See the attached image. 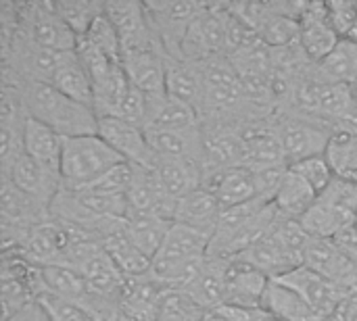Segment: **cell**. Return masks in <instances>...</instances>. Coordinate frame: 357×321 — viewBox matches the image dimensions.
<instances>
[{"instance_id": "obj_1", "label": "cell", "mask_w": 357, "mask_h": 321, "mask_svg": "<svg viewBox=\"0 0 357 321\" xmlns=\"http://www.w3.org/2000/svg\"><path fill=\"white\" fill-rule=\"evenodd\" d=\"M4 79L13 81L19 90L27 117L48 125L63 138L98 134V115L94 109L71 100L50 84L19 79L4 71Z\"/></svg>"}, {"instance_id": "obj_2", "label": "cell", "mask_w": 357, "mask_h": 321, "mask_svg": "<svg viewBox=\"0 0 357 321\" xmlns=\"http://www.w3.org/2000/svg\"><path fill=\"white\" fill-rule=\"evenodd\" d=\"M119 163H128L98 134L63 140L61 180L67 190H84Z\"/></svg>"}, {"instance_id": "obj_3", "label": "cell", "mask_w": 357, "mask_h": 321, "mask_svg": "<svg viewBox=\"0 0 357 321\" xmlns=\"http://www.w3.org/2000/svg\"><path fill=\"white\" fill-rule=\"evenodd\" d=\"M299 221L312 238L326 240H335L337 236L356 228L357 182L335 178Z\"/></svg>"}, {"instance_id": "obj_4", "label": "cell", "mask_w": 357, "mask_h": 321, "mask_svg": "<svg viewBox=\"0 0 357 321\" xmlns=\"http://www.w3.org/2000/svg\"><path fill=\"white\" fill-rule=\"evenodd\" d=\"M272 119L280 136L289 165L324 155L328 140L335 132L331 125L295 111H280Z\"/></svg>"}, {"instance_id": "obj_5", "label": "cell", "mask_w": 357, "mask_h": 321, "mask_svg": "<svg viewBox=\"0 0 357 321\" xmlns=\"http://www.w3.org/2000/svg\"><path fill=\"white\" fill-rule=\"evenodd\" d=\"M15 10L19 29L36 44L54 52L77 50L79 38L59 17L54 2H23L15 4Z\"/></svg>"}, {"instance_id": "obj_6", "label": "cell", "mask_w": 357, "mask_h": 321, "mask_svg": "<svg viewBox=\"0 0 357 321\" xmlns=\"http://www.w3.org/2000/svg\"><path fill=\"white\" fill-rule=\"evenodd\" d=\"M238 132H241V142H243V167H249L255 171L289 167L274 119L243 121Z\"/></svg>"}, {"instance_id": "obj_7", "label": "cell", "mask_w": 357, "mask_h": 321, "mask_svg": "<svg viewBox=\"0 0 357 321\" xmlns=\"http://www.w3.org/2000/svg\"><path fill=\"white\" fill-rule=\"evenodd\" d=\"M165 63L167 52L163 50L161 42L121 50V65L128 73V79L149 98L167 92Z\"/></svg>"}, {"instance_id": "obj_8", "label": "cell", "mask_w": 357, "mask_h": 321, "mask_svg": "<svg viewBox=\"0 0 357 321\" xmlns=\"http://www.w3.org/2000/svg\"><path fill=\"white\" fill-rule=\"evenodd\" d=\"M341 40L343 38L337 33L328 19L324 2H301L297 44L314 65H320L339 46Z\"/></svg>"}, {"instance_id": "obj_9", "label": "cell", "mask_w": 357, "mask_h": 321, "mask_svg": "<svg viewBox=\"0 0 357 321\" xmlns=\"http://www.w3.org/2000/svg\"><path fill=\"white\" fill-rule=\"evenodd\" d=\"M276 282L295 290L324 321L331 320L335 311L339 309V305L345 301L341 290L331 280H326L324 276L316 274L314 269L305 265L291 269L289 274L276 278Z\"/></svg>"}, {"instance_id": "obj_10", "label": "cell", "mask_w": 357, "mask_h": 321, "mask_svg": "<svg viewBox=\"0 0 357 321\" xmlns=\"http://www.w3.org/2000/svg\"><path fill=\"white\" fill-rule=\"evenodd\" d=\"M98 136L117 150L128 163L140 167H153L155 152L151 148L146 130L132 121L119 117H100L98 119Z\"/></svg>"}, {"instance_id": "obj_11", "label": "cell", "mask_w": 357, "mask_h": 321, "mask_svg": "<svg viewBox=\"0 0 357 321\" xmlns=\"http://www.w3.org/2000/svg\"><path fill=\"white\" fill-rule=\"evenodd\" d=\"M2 180H8L17 190L27 194L29 198L42 203L50 209L52 201L56 198L59 190L63 188L61 171L50 169L33 159H29L25 152L15 161L10 171L2 175Z\"/></svg>"}, {"instance_id": "obj_12", "label": "cell", "mask_w": 357, "mask_h": 321, "mask_svg": "<svg viewBox=\"0 0 357 321\" xmlns=\"http://www.w3.org/2000/svg\"><path fill=\"white\" fill-rule=\"evenodd\" d=\"M270 278L255 269L253 265L232 259L226 267V288H224V307L238 309H261Z\"/></svg>"}, {"instance_id": "obj_13", "label": "cell", "mask_w": 357, "mask_h": 321, "mask_svg": "<svg viewBox=\"0 0 357 321\" xmlns=\"http://www.w3.org/2000/svg\"><path fill=\"white\" fill-rule=\"evenodd\" d=\"M209 190L222 209L238 207L245 203H251L259 198V184H257V171L249 167H230L222 171H209L203 173V186Z\"/></svg>"}, {"instance_id": "obj_14", "label": "cell", "mask_w": 357, "mask_h": 321, "mask_svg": "<svg viewBox=\"0 0 357 321\" xmlns=\"http://www.w3.org/2000/svg\"><path fill=\"white\" fill-rule=\"evenodd\" d=\"M201 123V113L197 107L172 96V94H161V96H146V119H144V130L146 132H167V130H190L199 127Z\"/></svg>"}, {"instance_id": "obj_15", "label": "cell", "mask_w": 357, "mask_h": 321, "mask_svg": "<svg viewBox=\"0 0 357 321\" xmlns=\"http://www.w3.org/2000/svg\"><path fill=\"white\" fill-rule=\"evenodd\" d=\"M151 171H153L159 188L176 203L203 186V167L199 163L155 157Z\"/></svg>"}, {"instance_id": "obj_16", "label": "cell", "mask_w": 357, "mask_h": 321, "mask_svg": "<svg viewBox=\"0 0 357 321\" xmlns=\"http://www.w3.org/2000/svg\"><path fill=\"white\" fill-rule=\"evenodd\" d=\"M100 244H102L105 253L111 257V261L117 265V269L123 274L126 280H130V278H142V276L151 274L153 261L149 257H144L136 249V244L130 240V236L126 232V226H123V219L117 221L115 226H111L102 234Z\"/></svg>"}, {"instance_id": "obj_17", "label": "cell", "mask_w": 357, "mask_h": 321, "mask_svg": "<svg viewBox=\"0 0 357 321\" xmlns=\"http://www.w3.org/2000/svg\"><path fill=\"white\" fill-rule=\"evenodd\" d=\"M151 148L159 159H180L203 167V125L190 130L146 132Z\"/></svg>"}, {"instance_id": "obj_18", "label": "cell", "mask_w": 357, "mask_h": 321, "mask_svg": "<svg viewBox=\"0 0 357 321\" xmlns=\"http://www.w3.org/2000/svg\"><path fill=\"white\" fill-rule=\"evenodd\" d=\"M50 86L56 88L61 94L69 96L71 100L94 109L92 79H90V73H88L86 65L82 63L77 50H71V52H63L61 54L59 65H56V69L52 73Z\"/></svg>"}, {"instance_id": "obj_19", "label": "cell", "mask_w": 357, "mask_h": 321, "mask_svg": "<svg viewBox=\"0 0 357 321\" xmlns=\"http://www.w3.org/2000/svg\"><path fill=\"white\" fill-rule=\"evenodd\" d=\"M220 215H222V205L218 203V198L209 190L197 188L195 192L178 201L174 224H182V226H188V228H195L199 232L213 236Z\"/></svg>"}, {"instance_id": "obj_20", "label": "cell", "mask_w": 357, "mask_h": 321, "mask_svg": "<svg viewBox=\"0 0 357 321\" xmlns=\"http://www.w3.org/2000/svg\"><path fill=\"white\" fill-rule=\"evenodd\" d=\"M40 272V295H52L63 301H71L77 305H86L90 295L88 282L84 276L67 265H48V267H38ZM38 295V297H40Z\"/></svg>"}, {"instance_id": "obj_21", "label": "cell", "mask_w": 357, "mask_h": 321, "mask_svg": "<svg viewBox=\"0 0 357 321\" xmlns=\"http://www.w3.org/2000/svg\"><path fill=\"white\" fill-rule=\"evenodd\" d=\"M226 267H228V261L207 257L203 263V269L184 292L205 311H215L224 307Z\"/></svg>"}, {"instance_id": "obj_22", "label": "cell", "mask_w": 357, "mask_h": 321, "mask_svg": "<svg viewBox=\"0 0 357 321\" xmlns=\"http://www.w3.org/2000/svg\"><path fill=\"white\" fill-rule=\"evenodd\" d=\"M63 136H59L48 125L27 117L23 130V150L29 159L61 171V157H63Z\"/></svg>"}, {"instance_id": "obj_23", "label": "cell", "mask_w": 357, "mask_h": 321, "mask_svg": "<svg viewBox=\"0 0 357 321\" xmlns=\"http://www.w3.org/2000/svg\"><path fill=\"white\" fill-rule=\"evenodd\" d=\"M165 86L167 94L192 104L199 109L201 96H203V75H201V65L186 61V58H176L167 56L165 63Z\"/></svg>"}, {"instance_id": "obj_24", "label": "cell", "mask_w": 357, "mask_h": 321, "mask_svg": "<svg viewBox=\"0 0 357 321\" xmlns=\"http://www.w3.org/2000/svg\"><path fill=\"white\" fill-rule=\"evenodd\" d=\"M316 198H318V192L303 178H299L287 167V173L274 196V207L278 209V213L282 217L299 221L314 207Z\"/></svg>"}, {"instance_id": "obj_25", "label": "cell", "mask_w": 357, "mask_h": 321, "mask_svg": "<svg viewBox=\"0 0 357 321\" xmlns=\"http://www.w3.org/2000/svg\"><path fill=\"white\" fill-rule=\"evenodd\" d=\"M261 309L280 321H324L295 290L276 280H270Z\"/></svg>"}, {"instance_id": "obj_26", "label": "cell", "mask_w": 357, "mask_h": 321, "mask_svg": "<svg viewBox=\"0 0 357 321\" xmlns=\"http://www.w3.org/2000/svg\"><path fill=\"white\" fill-rule=\"evenodd\" d=\"M172 224L174 221L161 219L157 215H128L123 219V226H126V232H128L130 240L151 261L159 253Z\"/></svg>"}, {"instance_id": "obj_27", "label": "cell", "mask_w": 357, "mask_h": 321, "mask_svg": "<svg viewBox=\"0 0 357 321\" xmlns=\"http://www.w3.org/2000/svg\"><path fill=\"white\" fill-rule=\"evenodd\" d=\"M324 157L337 178L357 182V132L343 127L335 130Z\"/></svg>"}, {"instance_id": "obj_28", "label": "cell", "mask_w": 357, "mask_h": 321, "mask_svg": "<svg viewBox=\"0 0 357 321\" xmlns=\"http://www.w3.org/2000/svg\"><path fill=\"white\" fill-rule=\"evenodd\" d=\"M318 69L328 81L351 88L357 81V44L341 40L339 46L318 65Z\"/></svg>"}, {"instance_id": "obj_29", "label": "cell", "mask_w": 357, "mask_h": 321, "mask_svg": "<svg viewBox=\"0 0 357 321\" xmlns=\"http://www.w3.org/2000/svg\"><path fill=\"white\" fill-rule=\"evenodd\" d=\"M59 17L73 29L77 38L86 36L92 23L105 13V2H88V0H63L54 2Z\"/></svg>"}, {"instance_id": "obj_30", "label": "cell", "mask_w": 357, "mask_h": 321, "mask_svg": "<svg viewBox=\"0 0 357 321\" xmlns=\"http://www.w3.org/2000/svg\"><path fill=\"white\" fill-rule=\"evenodd\" d=\"M205 309H201L186 292L182 290H167L155 321H203Z\"/></svg>"}, {"instance_id": "obj_31", "label": "cell", "mask_w": 357, "mask_h": 321, "mask_svg": "<svg viewBox=\"0 0 357 321\" xmlns=\"http://www.w3.org/2000/svg\"><path fill=\"white\" fill-rule=\"evenodd\" d=\"M289 169L293 173H297L299 178H303L316 192L318 196L333 184V180L337 178L335 171L331 169L328 161L324 155L320 157H312V159H303V161H297V163H291Z\"/></svg>"}, {"instance_id": "obj_32", "label": "cell", "mask_w": 357, "mask_h": 321, "mask_svg": "<svg viewBox=\"0 0 357 321\" xmlns=\"http://www.w3.org/2000/svg\"><path fill=\"white\" fill-rule=\"evenodd\" d=\"M132 180H134V165L132 163H119L109 173H105L98 182H94L92 186H88L84 190L105 194V196H126L130 186H132Z\"/></svg>"}, {"instance_id": "obj_33", "label": "cell", "mask_w": 357, "mask_h": 321, "mask_svg": "<svg viewBox=\"0 0 357 321\" xmlns=\"http://www.w3.org/2000/svg\"><path fill=\"white\" fill-rule=\"evenodd\" d=\"M36 301L44 307V311L52 321H96L90 315L88 309H84L77 303L63 301V299L46 295V292H42Z\"/></svg>"}, {"instance_id": "obj_34", "label": "cell", "mask_w": 357, "mask_h": 321, "mask_svg": "<svg viewBox=\"0 0 357 321\" xmlns=\"http://www.w3.org/2000/svg\"><path fill=\"white\" fill-rule=\"evenodd\" d=\"M324 4H326V13H328L333 27L345 40L357 19V2H354V0L351 2L349 0H331Z\"/></svg>"}, {"instance_id": "obj_35", "label": "cell", "mask_w": 357, "mask_h": 321, "mask_svg": "<svg viewBox=\"0 0 357 321\" xmlns=\"http://www.w3.org/2000/svg\"><path fill=\"white\" fill-rule=\"evenodd\" d=\"M335 242H337V246L354 261L357 265V230L356 228H351V230H347L345 234H341V236H337L335 238Z\"/></svg>"}, {"instance_id": "obj_36", "label": "cell", "mask_w": 357, "mask_h": 321, "mask_svg": "<svg viewBox=\"0 0 357 321\" xmlns=\"http://www.w3.org/2000/svg\"><path fill=\"white\" fill-rule=\"evenodd\" d=\"M17 321H52L48 318V313L44 311V307L38 301H31L29 305H25L19 313L13 315Z\"/></svg>"}, {"instance_id": "obj_37", "label": "cell", "mask_w": 357, "mask_h": 321, "mask_svg": "<svg viewBox=\"0 0 357 321\" xmlns=\"http://www.w3.org/2000/svg\"><path fill=\"white\" fill-rule=\"evenodd\" d=\"M203 321H226V318L215 309V311H207V313H205V318H203Z\"/></svg>"}, {"instance_id": "obj_38", "label": "cell", "mask_w": 357, "mask_h": 321, "mask_svg": "<svg viewBox=\"0 0 357 321\" xmlns=\"http://www.w3.org/2000/svg\"><path fill=\"white\" fill-rule=\"evenodd\" d=\"M345 40H349V42L357 44V19H356V23H354V27H351V31L347 33V38H345Z\"/></svg>"}, {"instance_id": "obj_39", "label": "cell", "mask_w": 357, "mask_h": 321, "mask_svg": "<svg viewBox=\"0 0 357 321\" xmlns=\"http://www.w3.org/2000/svg\"><path fill=\"white\" fill-rule=\"evenodd\" d=\"M351 94H354V100H356V104H357V81L351 86Z\"/></svg>"}, {"instance_id": "obj_40", "label": "cell", "mask_w": 357, "mask_h": 321, "mask_svg": "<svg viewBox=\"0 0 357 321\" xmlns=\"http://www.w3.org/2000/svg\"><path fill=\"white\" fill-rule=\"evenodd\" d=\"M6 321H17V320H15V318H10V320H6Z\"/></svg>"}, {"instance_id": "obj_41", "label": "cell", "mask_w": 357, "mask_h": 321, "mask_svg": "<svg viewBox=\"0 0 357 321\" xmlns=\"http://www.w3.org/2000/svg\"><path fill=\"white\" fill-rule=\"evenodd\" d=\"M356 230H357V224H356Z\"/></svg>"}]
</instances>
